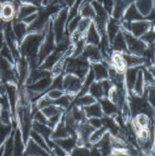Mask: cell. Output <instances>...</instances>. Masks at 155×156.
Segmentation results:
<instances>
[{
  "instance_id": "6da1fadb",
  "label": "cell",
  "mask_w": 155,
  "mask_h": 156,
  "mask_svg": "<svg viewBox=\"0 0 155 156\" xmlns=\"http://www.w3.org/2000/svg\"><path fill=\"white\" fill-rule=\"evenodd\" d=\"M49 28L50 27L41 32L27 34L19 45V52L21 56H24L27 59L37 58L39 49Z\"/></svg>"
},
{
  "instance_id": "7a4b0ae2",
  "label": "cell",
  "mask_w": 155,
  "mask_h": 156,
  "mask_svg": "<svg viewBox=\"0 0 155 156\" xmlns=\"http://www.w3.org/2000/svg\"><path fill=\"white\" fill-rule=\"evenodd\" d=\"M89 63L88 59L80 55L78 56H71L66 59L65 72V74H73L84 81L88 73Z\"/></svg>"
},
{
  "instance_id": "3957f363",
  "label": "cell",
  "mask_w": 155,
  "mask_h": 156,
  "mask_svg": "<svg viewBox=\"0 0 155 156\" xmlns=\"http://www.w3.org/2000/svg\"><path fill=\"white\" fill-rule=\"evenodd\" d=\"M68 9L69 8L65 6L52 18V30L54 34L56 44H59L66 37L65 28L68 15Z\"/></svg>"
},
{
  "instance_id": "277c9868",
  "label": "cell",
  "mask_w": 155,
  "mask_h": 156,
  "mask_svg": "<svg viewBox=\"0 0 155 156\" xmlns=\"http://www.w3.org/2000/svg\"><path fill=\"white\" fill-rule=\"evenodd\" d=\"M56 41H55L54 34H53V30H52V20L50 21V28L46 34L44 40L41 44L40 47L39 49V52L37 54L38 62H39L40 66L43 62L44 59L55 50L56 48Z\"/></svg>"
},
{
  "instance_id": "5b68a950",
  "label": "cell",
  "mask_w": 155,
  "mask_h": 156,
  "mask_svg": "<svg viewBox=\"0 0 155 156\" xmlns=\"http://www.w3.org/2000/svg\"><path fill=\"white\" fill-rule=\"evenodd\" d=\"M123 36L126 39L127 49L132 54L140 56L147 49V44L144 41L134 37L133 35L129 33V31L127 32L126 30L123 33Z\"/></svg>"
},
{
  "instance_id": "8992f818",
  "label": "cell",
  "mask_w": 155,
  "mask_h": 156,
  "mask_svg": "<svg viewBox=\"0 0 155 156\" xmlns=\"http://www.w3.org/2000/svg\"><path fill=\"white\" fill-rule=\"evenodd\" d=\"M83 80L73 74L64 75L63 77V90L67 94H75L80 91L81 88Z\"/></svg>"
},
{
  "instance_id": "52a82bcc",
  "label": "cell",
  "mask_w": 155,
  "mask_h": 156,
  "mask_svg": "<svg viewBox=\"0 0 155 156\" xmlns=\"http://www.w3.org/2000/svg\"><path fill=\"white\" fill-rule=\"evenodd\" d=\"M5 87L6 90V95L9 99V105H10V110L12 113L14 119L16 120L15 117V111H16V104L18 101V88L15 84L14 83H5Z\"/></svg>"
},
{
  "instance_id": "ba28073f",
  "label": "cell",
  "mask_w": 155,
  "mask_h": 156,
  "mask_svg": "<svg viewBox=\"0 0 155 156\" xmlns=\"http://www.w3.org/2000/svg\"><path fill=\"white\" fill-rule=\"evenodd\" d=\"M18 9L12 2H5L2 4L0 18L4 21H12L16 17Z\"/></svg>"
},
{
  "instance_id": "9c48e42d",
  "label": "cell",
  "mask_w": 155,
  "mask_h": 156,
  "mask_svg": "<svg viewBox=\"0 0 155 156\" xmlns=\"http://www.w3.org/2000/svg\"><path fill=\"white\" fill-rule=\"evenodd\" d=\"M81 56L85 59H89L92 62H97L102 59V55L100 50L96 45L86 44Z\"/></svg>"
},
{
  "instance_id": "30bf717a",
  "label": "cell",
  "mask_w": 155,
  "mask_h": 156,
  "mask_svg": "<svg viewBox=\"0 0 155 156\" xmlns=\"http://www.w3.org/2000/svg\"><path fill=\"white\" fill-rule=\"evenodd\" d=\"M12 26L18 44L20 45L21 41L24 40L26 35L28 34L27 33V24H26L24 21L15 18L14 20H12Z\"/></svg>"
},
{
  "instance_id": "8fae6325",
  "label": "cell",
  "mask_w": 155,
  "mask_h": 156,
  "mask_svg": "<svg viewBox=\"0 0 155 156\" xmlns=\"http://www.w3.org/2000/svg\"><path fill=\"white\" fill-rule=\"evenodd\" d=\"M39 6L36 5L34 4H30V3H23L21 5L19 9H18V12L15 18L20 21H22L24 18L26 17L29 16V15L34 14L37 12L40 9Z\"/></svg>"
},
{
  "instance_id": "7c38bea8",
  "label": "cell",
  "mask_w": 155,
  "mask_h": 156,
  "mask_svg": "<svg viewBox=\"0 0 155 156\" xmlns=\"http://www.w3.org/2000/svg\"><path fill=\"white\" fill-rule=\"evenodd\" d=\"M32 129H34L35 131L40 134L44 140L46 142L47 145L49 146L50 143H51L52 140L50 139L52 133L53 132V129L48 126L46 124H43V123H40L36 121H33L32 123Z\"/></svg>"
},
{
  "instance_id": "4fadbf2b",
  "label": "cell",
  "mask_w": 155,
  "mask_h": 156,
  "mask_svg": "<svg viewBox=\"0 0 155 156\" xmlns=\"http://www.w3.org/2000/svg\"><path fill=\"white\" fill-rule=\"evenodd\" d=\"M150 26V21H142V20H140L139 21H134L133 23H131L130 31L132 32V35L134 37H139L148 30Z\"/></svg>"
},
{
  "instance_id": "5bb4252c",
  "label": "cell",
  "mask_w": 155,
  "mask_h": 156,
  "mask_svg": "<svg viewBox=\"0 0 155 156\" xmlns=\"http://www.w3.org/2000/svg\"><path fill=\"white\" fill-rule=\"evenodd\" d=\"M27 146L24 151V155H48L49 153L39 145L36 144L31 138L29 139L27 142Z\"/></svg>"
},
{
  "instance_id": "9a60e30c",
  "label": "cell",
  "mask_w": 155,
  "mask_h": 156,
  "mask_svg": "<svg viewBox=\"0 0 155 156\" xmlns=\"http://www.w3.org/2000/svg\"><path fill=\"white\" fill-rule=\"evenodd\" d=\"M24 141H23L22 134L21 131L19 128H17L15 129V132L14 133V151L13 155H21L24 153Z\"/></svg>"
},
{
  "instance_id": "2e32d148",
  "label": "cell",
  "mask_w": 155,
  "mask_h": 156,
  "mask_svg": "<svg viewBox=\"0 0 155 156\" xmlns=\"http://www.w3.org/2000/svg\"><path fill=\"white\" fill-rule=\"evenodd\" d=\"M84 38L87 44H93L97 46L100 43V36L96 28L95 24L93 21L91 23L86 34H84Z\"/></svg>"
},
{
  "instance_id": "e0dca14e",
  "label": "cell",
  "mask_w": 155,
  "mask_h": 156,
  "mask_svg": "<svg viewBox=\"0 0 155 156\" xmlns=\"http://www.w3.org/2000/svg\"><path fill=\"white\" fill-rule=\"evenodd\" d=\"M56 144L62 148L67 153H71L72 149L76 146V140L71 136H68L63 139L53 140Z\"/></svg>"
},
{
  "instance_id": "ac0fdd59",
  "label": "cell",
  "mask_w": 155,
  "mask_h": 156,
  "mask_svg": "<svg viewBox=\"0 0 155 156\" xmlns=\"http://www.w3.org/2000/svg\"><path fill=\"white\" fill-rule=\"evenodd\" d=\"M144 17L138 11V8H137L136 4L135 3H132L129 8L126 10V12L125 13L124 19L127 21H139V20H143Z\"/></svg>"
},
{
  "instance_id": "d6986e66",
  "label": "cell",
  "mask_w": 155,
  "mask_h": 156,
  "mask_svg": "<svg viewBox=\"0 0 155 156\" xmlns=\"http://www.w3.org/2000/svg\"><path fill=\"white\" fill-rule=\"evenodd\" d=\"M112 43L113 44V49L116 52H127V44H126V39H125L123 34L119 31Z\"/></svg>"
},
{
  "instance_id": "ffe728a7",
  "label": "cell",
  "mask_w": 155,
  "mask_h": 156,
  "mask_svg": "<svg viewBox=\"0 0 155 156\" xmlns=\"http://www.w3.org/2000/svg\"><path fill=\"white\" fill-rule=\"evenodd\" d=\"M92 69L94 73L95 79L98 81H101L103 79H106L109 77L108 70L102 63L97 62H92Z\"/></svg>"
},
{
  "instance_id": "44dd1931",
  "label": "cell",
  "mask_w": 155,
  "mask_h": 156,
  "mask_svg": "<svg viewBox=\"0 0 155 156\" xmlns=\"http://www.w3.org/2000/svg\"><path fill=\"white\" fill-rule=\"evenodd\" d=\"M78 13L80 14L81 18H91V19L95 18L96 15L95 11H94L92 5L89 2H82Z\"/></svg>"
},
{
  "instance_id": "7402d4cb",
  "label": "cell",
  "mask_w": 155,
  "mask_h": 156,
  "mask_svg": "<svg viewBox=\"0 0 155 156\" xmlns=\"http://www.w3.org/2000/svg\"><path fill=\"white\" fill-rule=\"evenodd\" d=\"M140 69L141 68L138 66L130 67L128 69L127 72H126V84H127V87L129 90L133 89L137 78V74Z\"/></svg>"
},
{
  "instance_id": "603a6c76",
  "label": "cell",
  "mask_w": 155,
  "mask_h": 156,
  "mask_svg": "<svg viewBox=\"0 0 155 156\" xmlns=\"http://www.w3.org/2000/svg\"><path fill=\"white\" fill-rule=\"evenodd\" d=\"M85 116L88 117H100L102 116L101 107L99 104H93V105L86 106L84 108Z\"/></svg>"
},
{
  "instance_id": "cb8c5ba5",
  "label": "cell",
  "mask_w": 155,
  "mask_h": 156,
  "mask_svg": "<svg viewBox=\"0 0 155 156\" xmlns=\"http://www.w3.org/2000/svg\"><path fill=\"white\" fill-rule=\"evenodd\" d=\"M119 31V25L118 21L115 18H111L107 26V36L109 42L112 43V40L114 39Z\"/></svg>"
},
{
  "instance_id": "d4e9b609",
  "label": "cell",
  "mask_w": 155,
  "mask_h": 156,
  "mask_svg": "<svg viewBox=\"0 0 155 156\" xmlns=\"http://www.w3.org/2000/svg\"><path fill=\"white\" fill-rule=\"evenodd\" d=\"M30 136L36 144L39 145L41 148H43L44 150L46 151L48 153H50V148H49L46 142V140H44V138L40 135V134L36 132V131H35L34 129H32L30 133Z\"/></svg>"
},
{
  "instance_id": "484cf974",
  "label": "cell",
  "mask_w": 155,
  "mask_h": 156,
  "mask_svg": "<svg viewBox=\"0 0 155 156\" xmlns=\"http://www.w3.org/2000/svg\"><path fill=\"white\" fill-rule=\"evenodd\" d=\"M122 56V58L124 59L126 66L129 67H133L141 65V64H142L144 62V59L140 57L139 56H136V55L123 54Z\"/></svg>"
},
{
  "instance_id": "4316f807",
  "label": "cell",
  "mask_w": 155,
  "mask_h": 156,
  "mask_svg": "<svg viewBox=\"0 0 155 156\" xmlns=\"http://www.w3.org/2000/svg\"><path fill=\"white\" fill-rule=\"evenodd\" d=\"M100 104H101L103 112L107 115H111L116 112V106L108 98H102L100 100Z\"/></svg>"
},
{
  "instance_id": "83f0119b",
  "label": "cell",
  "mask_w": 155,
  "mask_h": 156,
  "mask_svg": "<svg viewBox=\"0 0 155 156\" xmlns=\"http://www.w3.org/2000/svg\"><path fill=\"white\" fill-rule=\"evenodd\" d=\"M143 85H144V78H143V72L140 69L139 71L137 74L136 80H135V85H134L133 89L135 92L138 95H142L143 94Z\"/></svg>"
},
{
  "instance_id": "f1b7e54d",
  "label": "cell",
  "mask_w": 155,
  "mask_h": 156,
  "mask_svg": "<svg viewBox=\"0 0 155 156\" xmlns=\"http://www.w3.org/2000/svg\"><path fill=\"white\" fill-rule=\"evenodd\" d=\"M112 62L114 64V67L119 73L123 72L126 69V64L125 62L124 59L122 58V56L120 55L119 53H115L112 56Z\"/></svg>"
},
{
  "instance_id": "f546056e",
  "label": "cell",
  "mask_w": 155,
  "mask_h": 156,
  "mask_svg": "<svg viewBox=\"0 0 155 156\" xmlns=\"http://www.w3.org/2000/svg\"><path fill=\"white\" fill-rule=\"evenodd\" d=\"M94 103H96V100L94 99V98L92 95H87V94L80 96L75 101V105L80 107L89 106Z\"/></svg>"
},
{
  "instance_id": "4dcf8cb0",
  "label": "cell",
  "mask_w": 155,
  "mask_h": 156,
  "mask_svg": "<svg viewBox=\"0 0 155 156\" xmlns=\"http://www.w3.org/2000/svg\"><path fill=\"white\" fill-rule=\"evenodd\" d=\"M89 91L91 95L96 98H102L103 96V91L100 82H93L89 88Z\"/></svg>"
},
{
  "instance_id": "1f68e13d",
  "label": "cell",
  "mask_w": 155,
  "mask_h": 156,
  "mask_svg": "<svg viewBox=\"0 0 155 156\" xmlns=\"http://www.w3.org/2000/svg\"><path fill=\"white\" fill-rule=\"evenodd\" d=\"M12 131V124H4L0 121V146L5 143Z\"/></svg>"
},
{
  "instance_id": "d6a6232c",
  "label": "cell",
  "mask_w": 155,
  "mask_h": 156,
  "mask_svg": "<svg viewBox=\"0 0 155 156\" xmlns=\"http://www.w3.org/2000/svg\"><path fill=\"white\" fill-rule=\"evenodd\" d=\"M91 22H92V20H91V18H81L80 21H79L78 26L76 30H77L80 34H81L82 36H84V34H86L87 30H88V27H89Z\"/></svg>"
},
{
  "instance_id": "836d02e7",
  "label": "cell",
  "mask_w": 155,
  "mask_h": 156,
  "mask_svg": "<svg viewBox=\"0 0 155 156\" xmlns=\"http://www.w3.org/2000/svg\"><path fill=\"white\" fill-rule=\"evenodd\" d=\"M4 149V155H13L14 151V133L11 134L9 137L6 139L5 142V147Z\"/></svg>"
},
{
  "instance_id": "e575fe53",
  "label": "cell",
  "mask_w": 155,
  "mask_h": 156,
  "mask_svg": "<svg viewBox=\"0 0 155 156\" xmlns=\"http://www.w3.org/2000/svg\"><path fill=\"white\" fill-rule=\"evenodd\" d=\"M106 127H100L97 130H96L94 133H91V135L90 136L89 140L91 143H95L97 141L100 140V139L103 137V136L104 135V133L106 131Z\"/></svg>"
},
{
  "instance_id": "d590c367",
  "label": "cell",
  "mask_w": 155,
  "mask_h": 156,
  "mask_svg": "<svg viewBox=\"0 0 155 156\" xmlns=\"http://www.w3.org/2000/svg\"><path fill=\"white\" fill-rule=\"evenodd\" d=\"M64 94H65V93H64L63 90L60 89H51L49 90L48 91H46L47 97L53 101L59 98L62 97Z\"/></svg>"
},
{
  "instance_id": "8d00e7d4",
  "label": "cell",
  "mask_w": 155,
  "mask_h": 156,
  "mask_svg": "<svg viewBox=\"0 0 155 156\" xmlns=\"http://www.w3.org/2000/svg\"><path fill=\"white\" fill-rule=\"evenodd\" d=\"M141 40L144 41L145 44H153V41H154V33H153V30H152V29L150 30H147L142 36H141Z\"/></svg>"
},
{
  "instance_id": "74e56055",
  "label": "cell",
  "mask_w": 155,
  "mask_h": 156,
  "mask_svg": "<svg viewBox=\"0 0 155 156\" xmlns=\"http://www.w3.org/2000/svg\"><path fill=\"white\" fill-rule=\"evenodd\" d=\"M33 119L34 121L38 122L40 123H43V124H48V119L47 117L44 115L43 113L41 111H36V112L33 114Z\"/></svg>"
},
{
  "instance_id": "f35d334b",
  "label": "cell",
  "mask_w": 155,
  "mask_h": 156,
  "mask_svg": "<svg viewBox=\"0 0 155 156\" xmlns=\"http://www.w3.org/2000/svg\"><path fill=\"white\" fill-rule=\"evenodd\" d=\"M97 1L101 2V4L103 5V8H104L105 10L106 11L108 15L112 14V10H113L115 0H97Z\"/></svg>"
},
{
  "instance_id": "ab89813d",
  "label": "cell",
  "mask_w": 155,
  "mask_h": 156,
  "mask_svg": "<svg viewBox=\"0 0 155 156\" xmlns=\"http://www.w3.org/2000/svg\"><path fill=\"white\" fill-rule=\"evenodd\" d=\"M71 155H89L90 151L87 148L76 146L71 152Z\"/></svg>"
},
{
  "instance_id": "60d3db41",
  "label": "cell",
  "mask_w": 155,
  "mask_h": 156,
  "mask_svg": "<svg viewBox=\"0 0 155 156\" xmlns=\"http://www.w3.org/2000/svg\"><path fill=\"white\" fill-rule=\"evenodd\" d=\"M89 123L94 128H100L102 127V125H103L101 120L99 119L98 117H91V119L89 120Z\"/></svg>"
},
{
  "instance_id": "b9f144b4",
  "label": "cell",
  "mask_w": 155,
  "mask_h": 156,
  "mask_svg": "<svg viewBox=\"0 0 155 156\" xmlns=\"http://www.w3.org/2000/svg\"><path fill=\"white\" fill-rule=\"evenodd\" d=\"M136 123L140 127H145L148 123V120L144 115H140L137 117Z\"/></svg>"
},
{
  "instance_id": "7bdbcfd3",
  "label": "cell",
  "mask_w": 155,
  "mask_h": 156,
  "mask_svg": "<svg viewBox=\"0 0 155 156\" xmlns=\"http://www.w3.org/2000/svg\"><path fill=\"white\" fill-rule=\"evenodd\" d=\"M74 1H75V0H63V2H64V3H65V5L68 8H70L71 5H72L73 3L74 2Z\"/></svg>"
},
{
  "instance_id": "ee69618b",
  "label": "cell",
  "mask_w": 155,
  "mask_h": 156,
  "mask_svg": "<svg viewBox=\"0 0 155 156\" xmlns=\"http://www.w3.org/2000/svg\"><path fill=\"white\" fill-rule=\"evenodd\" d=\"M34 2L36 5L39 6V7H41V6H42L43 0H34Z\"/></svg>"
},
{
  "instance_id": "f6af8a7d",
  "label": "cell",
  "mask_w": 155,
  "mask_h": 156,
  "mask_svg": "<svg viewBox=\"0 0 155 156\" xmlns=\"http://www.w3.org/2000/svg\"><path fill=\"white\" fill-rule=\"evenodd\" d=\"M13 0H0V4H3L5 2H12Z\"/></svg>"
},
{
  "instance_id": "bcb514c9",
  "label": "cell",
  "mask_w": 155,
  "mask_h": 156,
  "mask_svg": "<svg viewBox=\"0 0 155 156\" xmlns=\"http://www.w3.org/2000/svg\"><path fill=\"white\" fill-rule=\"evenodd\" d=\"M1 7H2V4H0V12H1ZM0 21H1V18H0Z\"/></svg>"
}]
</instances>
